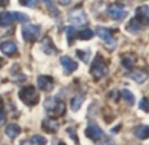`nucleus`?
<instances>
[{"label":"nucleus","mask_w":149,"mask_h":145,"mask_svg":"<svg viewBox=\"0 0 149 145\" xmlns=\"http://www.w3.org/2000/svg\"><path fill=\"white\" fill-rule=\"evenodd\" d=\"M44 109L47 110V113L51 117H61L65 114V104L61 100H58V97H49L44 102Z\"/></svg>","instance_id":"nucleus-1"},{"label":"nucleus","mask_w":149,"mask_h":145,"mask_svg":"<svg viewBox=\"0 0 149 145\" xmlns=\"http://www.w3.org/2000/svg\"><path fill=\"white\" fill-rule=\"evenodd\" d=\"M18 96H19V99H21V101L24 102V104L29 105V106L36 105L39 102V99H40L38 91H36V88L34 86H26V87L21 88Z\"/></svg>","instance_id":"nucleus-2"},{"label":"nucleus","mask_w":149,"mask_h":145,"mask_svg":"<svg viewBox=\"0 0 149 145\" xmlns=\"http://www.w3.org/2000/svg\"><path fill=\"white\" fill-rule=\"evenodd\" d=\"M91 74H92L95 80H99V79L104 78L108 74V65H107V62H105V60L102 58V56L97 55L95 57L92 65H91Z\"/></svg>","instance_id":"nucleus-3"},{"label":"nucleus","mask_w":149,"mask_h":145,"mask_svg":"<svg viewBox=\"0 0 149 145\" xmlns=\"http://www.w3.org/2000/svg\"><path fill=\"white\" fill-rule=\"evenodd\" d=\"M42 34V27L39 25H33V24H25L22 26V38L27 43H34L40 38Z\"/></svg>","instance_id":"nucleus-4"},{"label":"nucleus","mask_w":149,"mask_h":145,"mask_svg":"<svg viewBox=\"0 0 149 145\" xmlns=\"http://www.w3.org/2000/svg\"><path fill=\"white\" fill-rule=\"evenodd\" d=\"M95 31H96L95 34H96V35H99V38L104 42L105 47H107L109 51L116 49L117 39L113 36V33H111L110 29H107V27H102V26H97Z\"/></svg>","instance_id":"nucleus-5"},{"label":"nucleus","mask_w":149,"mask_h":145,"mask_svg":"<svg viewBox=\"0 0 149 145\" xmlns=\"http://www.w3.org/2000/svg\"><path fill=\"white\" fill-rule=\"evenodd\" d=\"M68 17H69V21H70L74 26L83 27V26H86V25L88 24L87 16H86V13L83 12L82 9L81 10H79V9L71 10V12L68 15Z\"/></svg>","instance_id":"nucleus-6"},{"label":"nucleus","mask_w":149,"mask_h":145,"mask_svg":"<svg viewBox=\"0 0 149 145\" xmlns=\"http://www.w3.org/2000/svg\"><path fill=\"white\" fill-rule=\"evenodd\" d=\"M135 21L141 26V29L149 26V7L148 5H141L135 12Z\"/></svg>","instance_id":"nucleus-7"},{"label":"nucleus","mask_w":149,"mask_h":145,"mask_svg":"<svg viewBox=\"0 0 149 145\" xmlns=\"http://www.w3.org/2000/svg\"><path fill=\"white\" fill-rule=\"evenodd\" d=\"M86 136H87L88 139H91L92 141H99L102 139V136H104V132H102V130L100 128V126L96 123V122L91 121L90 123H88L87 128L84 131Z\"/></svg>","instance_id":"nucleus-8"},{"label":"nucleus","mask_w":149,"mask_h":145,"mask_svg":"<svg viewBox=\"0 0 149 145\" xmlns=\"http://www.w3.org/2000/svg\"><path fill=\"white\" fill-rule=\"evenodd\" d=\"M128 12L125 9L123 5L119 4H111L110 7L108 8V16L110 18L116 19V21H123V19L127 17Z\"/></svg>","instance_id":"nucleus-9"},{"label":"nucleus","mask_w":149,"mask_h":145,"mask_svg":"<svg viewBox=\"0 0 149 145\" xmlns=\"http://www.w3.org/2000/svg\"><path fill=\"white\" fill-rule=\"evenodd\" d=\"M60 62H61V66H62V69H64L65 74H71L78 69V64L71 57H69V56H62Z\"/></svg>","instance_id":"nucleus-10"},{"label":"nucleus","mask_w":149,"mask_h":145,"mask_svg":"<svg viewBox=\"0 0 149 145\" xmlns=\"http://www.w3.org/2000/svg\"><path fill=\"white\" fill-rule=\"evenodd\" d=\"M36 84L40 88L42 91H45V92H49V91L53 89V79L52 76L48 75H40L36 79Z\"/></svg>","instance_id":"nucleus-11"},{"label":"nucleus","mask_w":149,"mask_h":145,"mask_svg":"<svg viewBox=\"0 0 149 145\" xmlns=\"http://www.w3.org/2000/svg\"><path fill=\"white\" fill-rule=\"evenodd\" d=\"M0 51L8 57H12L17 53V45L14 42H3L0 44Z\"/></svg>","instance_id":"nucleus-12"},{"label":"nucleus","mask_w":149,"mask_h":145,"mask_svg":"<svg viewBox=\"0 0 149 145\" xmlns=\"http://www.w3.org/2000/svg\"><path fill=\"white\" fill-rule=\"evenodd\" d=\"M42 126H43V130L47 131V132H49V133L56 132V131L58 130V127H60L58 126V122H57L56 119H53L52 117H49V118H45L44 121H43Z\"/></svg>","instance_id":"nucleus-13"},{"label":"nucleus","mask_w":149,"mask_h":145,"mask_svg":"<svg viewBox=\"0 0 149 145\" xmlns=\"http://www.w3.org/2000/svg\"><path fill=\"white\" fill-rule=\"evenodd\" d=\"M134 135L139 140H147V139H149V126H147V124L136 126L135 130H134Z\"/></svg>","instance_id":"nucleus-14"},{"label":"nucleus","mask_w":149,"mask_h":145,"mask_svg":"<svg viewBox=\"0 0 149 145\" xmlns=\"http://www.w3.org/2000/svg\"><path fill=\"white\" fill-rule=\"evenodd\" d=\"M84 100H86L84 93H78V95H75L70 101V109L73 110V112H78L83 105V102H84Z\"/></svg>","instance_id":"nucleus-15"},{"label":"nucleus","mask_w":149,"mask_h":145,"mask_svg":"<svg viewBox=\"0 0 149 145\" xmlns=\"http://www.w3.org/2000/svg\"><path fill=\"white\" fill-rule=\"evenodd\" d=\"M128 78L134 79L137 83H144L145 80L148 79V73L147 71H143V70H132L127 74Z\"/></svg>","instance_id":"nucleus-16"},{"label":"nucleus","mask_w":149,"mask_h":145,"mask_svg":"<svg viewBox=\"0 0 149 145\" xmlns=\"http://www.w3.org/2000/svg\"><path fill=\"white\" fill-rule=\"evenodd\" d=\"M42 49H43V52L47 53V55H54V53L57 52V48L54 47V44L52 43V39H51L49 36H47V38L43 39Z\"/></svg>","instance_id":"nucleus-17"},{"label":"nucleus","mask_w":149,"mask_h":145,"mask_svg":"<svg viewBox=\"0 0 149 145\" xmlns=\"http://www.w3.org/2000/svg\"><path fill=\"white\" fill-rule=\"evenodd\" d=\"M5 133H7V136L9 139H16L21 133V127L16 123H10L5 127Z\"/></svg>","instance_id":"nucleus-18"},{"label":"nucleus","mask_w":149,"mask_h":145,"mask_svg":"<svg viewBox=\"0 0 149 145\" xmlns=\"http://www.w3.org/2000/svg\"><path fill=\"white\" fill-rule=\"evenodd\" d=\"M13 21V17H12V12H1L0 13V25L4 27L9 26Z\"/></svg>","instance_id":"nucleus-19"},{"label":"nucleus","mask_w":149,"mask_h":145,"mask_svg":"<svg viewBox=\"0 0 149 145\" xmlns=\"http://www.w3.org/2000/svg\"><path fill=\"white\" fill-rule=\"evenodd\" d=\"M119 95L122 96V99L126 101V104H127V105H130V106H132V105H134V102H135V96H134V93L131 92V91L122 89Z\"/></svg>","instance_id":"nucleus-20"},{"label":"nucleus","mask_w":149,"mask_h":145,"mask_svg":"<svg viewBox=\"0 0 149 145\" xmlns=\"http://www.w3.org/2000/svg\"><path fill=\"white\" fill-rule=\"evenodd\" d=\"M66 31V38H68V44L69 45H73L74 44V39L77 38V35H78V33H77L75 27L74 26H69L65 29Z\"/></svg>","instance_id":"nucleus-21"},{"label":"nucleus","mask_w":149,"mask_h":145,"mask_svg":"<svg viewBox=\"0 0 149 145\" xmlns=\"http://www.w3.org/2000/svg\"><path fill=\"white\" fill-rule=\"evenodd\" d=\"M43 1H44L45 7L48 8V10H49V12H51V15H52L53 17L60 16V12H58V10H57L56 4H54V1H53V0H43Z\"/></svg>","instance_id":"nucleus-22"},{"label":"nucleus","mask_w":149,"mask_h":145,"mask_svg":"<svg viewBox=\"0 0 149 145\" xmlns=\"http://www.w3.org/2000/svg\"><path fill=\"white\" fill-rule=\"evenodd\" d=\"M77 36H78L79 39H82V40H90V39H92L93 36H95V33H93L91 29H84V30H82Z\"/></svg>","instance_id":"nucleus-23"},{"label":"nucleus","mask_w":149,"mask_h":145,"mask_svg":"<svg viewBox=\"0 0 149 145\" xmlns=\"http://www.w3.org/2000/svg\"><path fill=\"white\" fill-rule=\"evenodd\" d=\"M77 56H78L83 62H90L91 51L90 49H78L77 51Z\"/></svg>","instance_id":"nucleus-24"},{"label":"nucleus","mask_w":149,"mask_h":145,"mask_svg":"<svg viewBox=\"0 0 149 145\" xmlns=\"http://www.w3.org/2000/svg\"><path fill=\"white\" fill-rule=\"evenodd\" d=\"M126 29H127L128 33H132V34H137L139 31H141V30H143V29H141V26H140V25L137 24L135 19H132V21H131L130 24L127 25V27H126Z\"/></svg>","instance_id":"nucleus-25"},{"label":"nucleus","mask_w":149,"mask_h":145,"mask_svg":"<svg viewBox=\"0 0 149 145\" xmlns=\"http://www.w3.org/2000/svg\"><path fill=\"white\" fill-rule=\"evenodd\" d=\"M12 17L14 22H29V16L21 12H12Z\"/></svg>","instance_id":"nucleus-26"},{"label":"nucleus","mask_w":149,"mask_h":145,"mask_svg":"<svg viewBox=\"0 0 149 145\" xmlns=\"http://www.w3.org/2000/svg\"><path fill=\"white\" fill-rule=\"evenodd\" d=\"M31 143L35 145H45L47 144V139L43 137L40 135H34L33 137H31Z\"/></svg>","instance_id":"nucleus-27"},{"label":"nucleus","mask_w":149,"mask_h":145,"mask_svg":"<svg viewBox=\"0 0 149 145\" xmlns=\"http://www.w3.org/2000/svg\"><path fill=\"white\" fill-rule=\"evenodd\" d=\"M66 132L69 133V136H70L71 140H73L77 145H79V140H78V137H77V130H75V127H68Z\"/></svg>","instance_id":"nucleus-28"},{"label":"nucleus","mask_w":149,"mask_h":145,"mask_svg":"<svg viewBox=\"0 0 149 145\" xmlns=\"http://www.w3.org/2000/svg\"><path fill=\"white\" fill-rule=\"evenodd\" d=\"M134 65V58L131 56H125L122 58V66L126 67V69H131Z\"/></svg>","instance_id":"nucleus-29"},{"label":"nucleus","mask_w":149,"mask_h":145,"mask_svg":"<svg viewBox=\"0 0 149 145\" xmlns=\"http://www.w3.org/2000/svg\"><path fill=\"white\" fill-rule=\"evenodd\" d=\"M18 1L21 5H25L29 8H35L39 4V0H18Z\"/></svg>","instance_id":"nucleus-30"},{"label":"nucleus","mask_w":149,"mask_h":145,"mask_svg":"<svg viewBox=\"0 0 149 145\" xmlns=\"http://www.w3.org/2000/svg\"><path fill=\"white\" fill-rule=\"evenodd\" d=\"M139 108H140V110H143V112H149V101H148L147 97H143L141 100H140Z\"/></svg>","instance_id":"nucleus-31"},{"label":"nucleus","mask_w":149,"mask_h":145,"mask_svg":"<svg viewBox=\"0 0 149 145\" xmlns=\"http://www.w3.org/2000/svg\"><path fill=\"white\" fill-rule=\"evenodd\" d=\"M5 119H7V115H5L4 110H3V112H0V126H1V124L5 122Z\"/></svg>","instance_id":"nucleus-32"},{"label":"nucleus","mask_w":149,"mask_h":145,"mask_svg":"<svg viewBox=\"0 0 149 145\" xmlns=\"http://www.w3.org/2000/svg\"><path fill=\"white\" fill-rule=\"evenodd\" d=\"M9 4V0H0V7H7Z\"/></svg>","instance_id":"nucleus-33"},{"label":"nucleus","mask_w":149,"mask_h":145,"mask_svg":"<svg viewBox=\"0 0 149 145\" xmlns=\"http://www.w3.org/2000/svg\"><path fill=\"white\" fill-rule=\"evenodd\" d=\"M4 110V100H3V97L0 96V112H3Z\"/></svg>","instance_id":"nucleus-34"},{"label":"nucleus","mask_w":149,"mask_h":145,"mask_svg":"<svg viewBox=\"0 0 149 145\" xmlns=\"http://www.w3.org/2000/svg\"><path fill=\"white\" fill-rule=\"evenodd\" d=\"M58 3L61 5H68L69 3H70V0H58Z\"/></svg>","instance_id":"nucleus-35"},{"label":"nucleus","mask_w":149,"mask_h":145,"mask_svg":"<svg viewBox=\"0 0 149 145\" xmlns=\"http://www.w3.org/2000/svg\"><path fill=\"white\" fill-rule=\"evenodd\" d=\"M21 145H30V143H29V141H22Z\"/></svg>","instance_id":"nucleus-36"},{"label":"nucleus","mask_w":149,"mask_h":145,"mask_svg":"<svg viewBox=\"0 0 149 145\" xmlns=\"http://www.w3.org/2000/svg\"><path fill=\"white\" fill-rule=\"evenodd\" d=\"M1 65H3V60L0 58V67H1Z\"/></svg>","instance_id":"nucleus-37"},{"label":"nucleus","mask_w":149,"mask_h":145,"mask_svg":"<svg viewBox=\"0 0 149 145\" xmlns=\"http://www.w3.org/2000/svg\"><path fill=\"white\" fill-rule=\"evenodd\" d=\"M60 145H65V143H62V141H61V143H60Z\"/></svg>","instance_id":"nucleus-38"}]
</instances>
